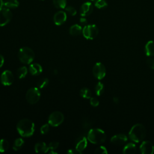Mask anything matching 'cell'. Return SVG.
I'll use <instances>...</instances> for the list:
<instances>
[{
	"instance_id": "6da1fadb",
	"label": "cell",
	"mask_w": 154,
	"mask_h": 154,
	"mask_svg": "<svg viewBox=\"0 0 154 154\" xmlns=\"http://www.w3.org/2000/svg\"><path fill=\"white\" fill-rule=\"evenodd\" d=\"M16 128L20 135L23 137H29L33 135L35 125L31 120L23 119L18 122Z\"/></svg>"
},
{
	"instance_id": "7a4b0ae2",
	"label": "cell",
	"mask_w": 154,
	"mask_h": 154,
	"mask_svg": "<svg viewBox=\"0 0 154 154\" xmlns=\"http://www.w3.org/2000/svg\"><path fill=\"white\" fill-rule=\"evenodd\" d=\"M146 134V128L143 125L137 123L134 125L129 132L130 139L136 143H139L143 140Z\"/></svg>"
},
{
	"instance_id": "3957f363",
	"label": "cell",
	"mask_w": 154,
	"mask_h": 154,
	"mask_svg": "<svg viewBox=\"0 0 154 154\" xmlns=\"http://www.w3.org/2000/svg\"><path fill=\"white\" fill-rule=\"evenodd\" d=\"M87 140L93 144H102L105 142L106 140V134L101 129H91L88 132Z\"/></svg>"
},
{
	"instance_id": "277c9868",
	"label": "cell",
	"mask_w": 154,
	"mask_h": 154,
	"mask_svg": "<svg viewBox=\"0 0 154 154\" xmlns=\"http://www.w3.org/2000/svg\"><path fill=\"white\" fill-rule=\"evenodd\" d=\"M34 51L28 47H22L19 50L18 58L20 61L23 64H30L34 60Z\"/></svg>"
},
{
	"instance_id": "5b68a950",
	"label": "cell",
	"mask_w": 154,
	"mask_h": 154,
	"mask_svg": "<svg viewBox=\"0 0 154 154\" xmlns=\"http://www.w3.org/2000/svg\"><path fill=\"white\" fill-rule=\"evenodd\" d=\"M83 36L88 40H93L96 38L99 33V29L96 25H87L82 28Z\"/></svg>"
},
{
	"instance_id": "8992f818",
	"label": "cell",
	"mask_w": 154,
	"mask_h": 154,
	"mask_svg": "<svg viewBox=\"0 0 154 154\" xmlns=\"http://www.w3.org/2000/svg\"><path fill=\"white\" fill-rule=\"evenodd\" d=\"M40 91L37 87L30 88L26 93V99L30 104L36 103L40 98Z\"/></svg>"
},
{
	"instance_id": "52a82bcc",
	"label": "cell",
	"mask_w": 154,
	"mask_h": 154,
	"mask_svg": "<svg viewBox=\"0 0 154 154\" xmlns=\"http://www.w3.org/2000/svg\"><path fill=\"white\" fill-rule=\"evenodd\" d=\"M64 117L62 112L60 111L52 112L48 117V123L52 126H58L60 125L64 121Z\"/></svg>"
},
{
	"instance_id": "ba28073f",
	"label": "cell",
	"mask_w": 154,
	"mask_h": 154,
	"mask_svg": "<svg viewBox=\"0 0 154 154\" xmlns=\"http://www.w3.org/2000/svg\"><path fill=\"white\" fill-rule=\"evenodd\" d=\"M12 13L9 8L2 7L0 8V26L6 25L11 20Z\"/></svg>"
},
{
	"instance_id": "9c48e42d",
	"label": "cell",
	"mask_w": 154,
	"mask_h": 154,
	"mask_svg": "<svg viewBox=\"0 0 154 154\" xmlns=\"http://www.w3.org/2000/svg\"><path fill=\"white\" fill-rule=\"evenodd\" d=\"M93 73L97 79H102L106 75V69L105 66L100 62L96 63L93 68Z\"/></svg>"
},
{
	"instance_id": "30bf717a",
	"label": "cell",
	"mask_w": 154,
	"mask_h": 154,
	"mask_svg": "<svg viewBox=\"0 0 154 154\" xmlns=\"http://www.w3.org/2000/svg\"><path fill=\"white\" fill-rule=\"evenodd\" d=\"M0 80L4 85H10L14 81V76L12 72L9 70H4L1 75Z\"/></svg>"
},
{
	"instance_id": "8fae6325",
	"label": "cell",
	"mask_w": 154,
	"mask_h": 154,
	"mask_svg": "<svg viewBox=\"0 0 154 154\" xmlns=\"http://www.w3.org/2000/svg\"><path fill=\"white\" fill-rule=\"evenodd\" d=\"M140 149L143 154H152L154 152V146L149 141H143L140 145Z\"/></svg>"
},
{
	"instance_id": "7c38bea8",
	"label": "cell",
	"mask_w": 154,
	"mask_h": 154,
	"mask_svg": "<svg viewBox=\"0 0 154 154\" xmlns=\"http://www.w3.org/2000/svg\"><path fill=\"white\" fill-rule=\"evenodd\" d=\"M93 10V5L90 2H86L82 4L80 8V14L82 17L90 15Z\"/></svg>"
},
{
	"instance_id": "4fadbf2b",
	"label": "cell",
	"mask_w": 154,
	"mask_h": 154,
	"mask_svg": "<svg viewBox=\"0 0 154 154\" xmlns=\"http://www.w3.org/2000/svg\"><path fill=\"white\" fill-rule=\"evenodd\" d=\"M67 19L66 13L63 11H58L54 16V22L56 25H61Z\"/></svg>"
},
{
	"instance_id": "5bb4252c",
	"label": "cell",
	"mask_w": 154,
	"mask_h": 154,
	"mask_svg": "<svg viewBox=\"0 0 154 154\" xmlns=\"http://www.w3.org/2000/svg\"><path fill=\"white\" fill-rule=\"evenodd\" d=\"M127 140H128V138L126 135L123 134L115 135L113 137H112L111 138V142L112 144L117 146L123 144L127 141Z\"/></svg>"
},
{
	"instance_id": "9a60e30c",
	"label": "cell",
	"mask_w": 154,
	"mask_h": 154,
	"mask_svg": "<svg viewBox=\"0 0 154 154\" xmlns=\"http://www.w3.org/2000/svg\"><path fill=\"white\" fill-rule=\"evenodd\" d=\"M42 71V67L38 63H33L29 66V72L33 76L39 75Z\"/></svg>"
},
{
	"instance_id": "2e32d148",
	"label": "cell",
	"mask_w": 154,
	"mask_h": 154,
	"mask_svg": "<svg viewBox=\"0 0 154 154\" xmlns=\"http://www.w3.org/2000/svg\"><path fill=\"white\" fill-rule=\"evenodd\" d=\"M87 140L85 137H82L78 140L76 144V149L81 152H82L87 147Z\"/></svg>"
},
{
	"instance_id": "e0dca14e",
	"label": "cell",
	"mask_w": 154,
	"mask_h": 154,
	"mask_svg": "<svg viewBox=\"0 0 154 154\" xmlns=\"http://www.w3.org/2000/svg\"><path fill=\"white\" fill-rule=\"evenodd\" d=\"M34 150L36 153H47L48 151V146L44 142H39L35 144Z\"/></svg>"
},
{
	"instance_id": "ac0fdd59",
	"label": "cell",
	"mask_w": 154,
	"mask_h": 154,
	"mask_svg": "<svg viewBox=\"0 0 154 154\" xmlns=\"http://www.w3.org/2000/svg\"><path fill=\"white\" fill-rule=\"evenodd\" d=\"M145 52L147 56H154V41H149L145 46Z\"/></svg>"
},
{
	"instance_id": "d6986e66",
	"label": "cell",
	"mask_w": 154,
	"mask_h": 154,
	"mask_svg": "<svg viewBox=\"0 0 154 154\" xmlns=\"http://www.w3.org/2000/svg\"><path fill=\"white\" fill-rule=\"evenodd\" d=\"M82 32V28L81 26L78 24H75L71 26L69 29V33L72 35H78Z\"/></svg>"
},
{
	"instance_id": "ffe728a7",
	"label": "cell",
	"mask_w": 154,
	"mask_h": 154,
	"mask_svg": "<svg viewBox=\"0 0 154 154\" xmlns=\"http://www.w3.org/2000/svg\"><path fill=\"white\" fill-rule=\"evenodd\" d=\"M137 150V147L135 144L134 143H128L126 144L123 149V153L126 154H132L135 153Z\"/></svg>"
},
{
	"instance_id": "44dd1931",
	"label": "cell",
	"mask_w": 154,
	"mask_h": 154,
	"mask_svg": "<svg viewBox=\"0 0 154 154\" xmlns=\"http://www.w3.org/2000/svg\"><path fill=\"white\" fill-rule=\"evenodd\" d=\"M19 2L17 0H5L4 1V6L8 8H15L18 7Z\"/></svg>"
},
{
	"instance_id": "7402d4cb",
	"label": "cell",
	"mask_w": 154,
	"mask_h": 154,
	"mask_svg": "<svg viewBox=\"0 0 154 154\" xmlns=\"http://www.w3.org/2000/svg\"><path fill=\"white\" fill-rule=\"evenodd\" d=\"M17 75L19 79H22L25 77L28 73V69L25 66H22L17 70Z\"/></svg>"
},
{
	"instance_id": "603a6c76",
	"label": "cell",
	"mask_w": 154,
	"mask_h": 154,
	"mask_svg": "<svg viewBox=\"0 0 154 154\" xmlns=\"http://www.w3.org/2000/svg\"><path fill=\"white\" fill-rule=\"evenodd\" d=\"M80 95L84 99H90L91 96V92L89 88L84 87L80 90Z\"/></svg>"
},
{
	"instance_id": "cb8c5ba5",
	"label": "cell",
	"mask_w": 154,
	"mask_h": 154,
	"mask_svg": "<svg viewBox=\"0 0 154 154\" xmlns=\"http://www.w3.org/2000/svg\"><path fill=\"white\" fill-rule=\"evenodd\" d=\"M23 144H24L23 140L21 138H18L15 140V141L14 142L13 146V149H14V150L17 151V150L20 149V148L22 147Z\"/></svg>"
},
{
	"instance_id": "d4e9b609",
	"label": "cell",
	"mask_w": 154,
	"mask_h": 154,
	"mask_svg": "<svg viewBox=\"0 0 154 154\" xmlns=\"http://www.w3.org/2000/svg\"><path fill=\"white\" fill-rule=\"evenodd\" d=\"M53 4L54 6L57 8L64 9L66 7V0H53Z\"/></svg>"
},
{
	"instance_id": "484cf974",
	"label": "cell",
	"mask_w": 154,
	"mask_h": 154,
	"mask_svg": "<svg viewBox=\"0 0 154 154\" xmlns=\"http://www.w3.org/2000/svg\"><path fill=\"white\" fill-rule=\"evenodd\" d=\"M95 93L97 96L102 95L104 92V85L101 82H98L95 87Z\"/></svg>"
},
{
	"instance_id": "4316f807",
	"label": "cell",
	"mask_w": 154,
	"mask_h": 154,
	"mask_svg": "<svg viewBox=\"0 0 154 154\" xmlns=\"http://www.w3.org/2000/svg\"><path fill=\"white\" fill-rule=\"evenodd\" d=\"M8 142L5 139L0 140V152H4L8 149Z\"/></svg>"
},
{
	"instance_id": "83f0119b",
	"label": "cell",
	"mask_w": 154,
	"mask_h": 154,
	"mask_svg": "<svg viewBox=\"0 0 154 154\" xmlns=\"http://www.w3.org/2000/svg\"><path fill=\"white\" fill-rule=\"evenodd\" d=\"M48 84H49V79L46 78H43L40 79L38 81L37 85L38 88H43L46 87L48 85Z\"/></svg>"
},
{
	"instance_id": "f1b7e54d",
	"label": "cell",
	"mask_w": 154,
	"mask_h": 154,
	"mask_svg": "<svg viewBox=\"0 0 154 154\" xmlns=\"http://www.w3.org/2000/svg\"><path fill=\"white\" fill-rule=\"evenodd\" d=\"M94 5L97 8H103L106 7L108 4L105 0H96Z\"/></svg>"
},
{
	"instance_id": "f546056e",
	"label": "cell",
	"mask_w": 154,
	"mask_h": 154,
	"mask_svg": "<svg viewBox=\"0 0 154 154\" xmlns=\"http://www.w3.org/2000/svg\"><path fill=\"white\" fill-rule=\"evenodd\" d=\"M66 11L71 16H75L76 14V10L72 6H67L65 8Z\"/></svg>"
},
{
	"instance_id": "4dcf8cb0",
	"label": "cell",
	"mask_w": 154,
	"mask_h": 154,
	"mask_svg": "<svg viewBox=\"0 0 154 154\" xmlns=\"http://www.w3.org/2000/svg\"><path fill=\"white\" fill-rule=\"evenodd\" d=\"M95 153H98V154H107L108 153V151L107 149L105 147L101 146H99V147H97L96 150L94 151Z\"/></svg>"
},
{
	"instance_id": "1f68e13d",
	"label": "cell",
	"mask_w": 154,
	"mask_h": 154,
	"mask_svg": "<svg viewBox=\"0 0 154 154\" xmlns=\"http://www.w3.org/2000/svg\"><path fill=\"white\" fill-rule=\"evenodd\" d=\"M59 146V143L57 141H52L48 145V150H55L57 149V147Z\"/></svg>"
},
{
	"instance_id": "d6a6232c",
	"label": "cell",
	"mask_w": 154,
	"mask_h": 154,
	"mask_svg": "<svg viewBox=\"0 0 154 154\" xmlns=\"http://www.w3.org/2000/svg\"><path fill=\"white\" fill-rule=\"evenodd\" d=\"M49 130V124L46 123L42 125V126L40 128V132L42 134H46Z\"/></svg>"
},
{
	"instance_id": "836d02e7",
	"label": "cell",
	"mask_w": 154,
	"mask_h": 154,
	"mask_svg": "<svg viewBox=\"0 0 154 154\" xmlns=\"http://www.w3.org/2000/svg\"><path fill=\"white\" fill-rule=\"evenodd\" d=\"M90 103L91 105L94 106V107L97 106L99 105V102L98 99L97 98H96V97H90Z\"/></svg>"
},
{
	"instance_id": "e575fe53",
	"label": "cell",
	"mask_w": 154,
	"mask_h": 154,
	"mask_svg": "<svg viewBox=\"0 0 154 154\" xmlns=\"http://www.w3.org/2000/svg\"><path fill=\"white\" fill-rule=\"evenodd\" d=\"M146 63L150 69L154 70V58H148L146 61Z\"/></svg>"
},
{
	"instance_id": "d590c367",
	"label": "cell",
	"mask_w": 154,
	"mask_h": 154,
	"mask_svg": "<svg viewBox=\"0 0 154 154\" xmlns=\"http://www.w3.org/2000/svg\"><path fill=\"white\" fill-rule=\"evenodd\" d=\"M67 153L68 154H81V153H82L81 152H79V150H78L76 148H75V149H69V150L67 151Z\"/></svg>"
},
{
	"instance_id": "8d00e7d4",
	"label": "cell",
	"mask_w": 154,
	"mask_h": 154,
	"mask_svg": "<svg viewBox=\"0 0 154 154\" xmlns=\"http://www.w3.org/2000/svg\"><path fill=\"white\" fill-rule=\"evenodd\" d=\"M79 22H80V23L81 25H83L85 26L87 23V19L84 17H82L79 19Z\"/></svg>"
},
{
	"instance_id": "74e56055",
	"label": "cell",
	"mask_w": 154,
	"mask_h": 154,
	"mask_svg": "<svg viewBox=\"0 0 154 154\" xmlns=\"http://www.w3.org/2000/svg\"><path fill=\"white\" fill-rule=\"evenodd\" d=\"M4 63V58L1 54H0V68L3 66Z\"/></svg>"
},
{
	"instance_id": "f35d334b",
	"label": "cell",
	"mask_w": 154,
	"mask_h": 154,
	"mask_svg": "<svg viewBox=\"0 0 154 154\" xmlns=\"http://www.w3.org/2000/svg\"><path fill=\"white\" fill-rule=\"evenodd\" d=\"M4 7V1L0 0V8Z\"/></svg>"
},
{
	"instance_id": "ab89813d",
	"label": "cell",
	"mask_w": 154,
	"mask_h": 154,
	"mask_svg": "<svg viewBox=\"0 0 154 154\" xmlns=\"http://www.w3.org/2000/svg\"><path fill=\"white\" fill-rule=\"evenodd\" d=\"M113 100H114V102H116V103L118 102V101H119V100H118L117 97H114V99H113Z\"/></svg>"
},
{
	"instance_id": "60d3db41",
	"label": "cell",
	"mask_w": 154,
	"mask_h": 154,
	"mask_svg": "<svg viewBox=\"0 0 154 154\" xmlns=\"http://www.w3.org/2000/svg\"><path fill=\"white\" fill-rule=\"evenodd\" d=\"M90 1H94V0H90Z\"/></svg>"
}]
</instances>
